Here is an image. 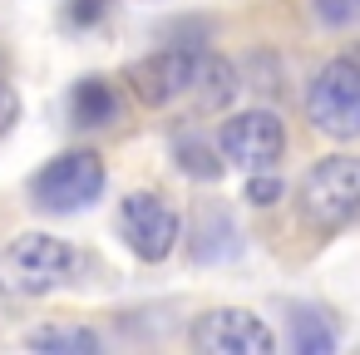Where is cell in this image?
Here are the masks:
<instances>
[{
	"label": "cell",
	"mask_w": 360,
	"mask_h": 355,
	"mask_svg": "<svg viewBox=\"0 0 360 355\" xmlns=\"http://www.w3.org/2000/svg\"><path fill=\"white\" fill-rule=\"evenodd\" d=\"M291 345L301 355H326V350H335V330H330V321H321V311H296Z\"/></svg>",
	"instance_id": "12"
},
{
	"label": "cell",
	"mask_w": 360,
	"mask_h": 355,
	"mask_svg": "<svg viewBox=\"0 0 360 355\" xmlns=\"http://www.w3.org/2000/svg\"><path fill=\"white\" fill-rule=\"evenodd\" d=\"M119 232H124V242H129L134 257L163 262L173 252V242L183 237V222H178V212L158 193H129L124 207H119Z\"/></svg>",
	"instance_id": "5"
},
{
	"label": "cell",
	"mask_w": 360,
	"mask_h": 355,
	"mask_svg": "<svg viewBox=\"0 0 360 355\" xmlns=\"http://www.w3.org/2000/svg\"><path fill=\"white\" fill-rule=\"evenodd\" d=\"M70 114H75L79 129L114 124V119H119V94L109 89V79H79L75 94H70Z\"/></svg>",
	"instance_id": "10"
},
{
	"label": "cell",
	"mask_w": 360,
	"mask_h": 355,
	"mask_svg": "<svg viewBox=\"0 0 360 355\" xmlns=\"http://www.w3.org/2000/svg\"><path fill=\"white\" fill-rule=\"evenodd\" d=\"M217 148H222V158H227V163L262 173V168H271V163L281 158V148H286V129H281V119H276V114L252 109V114H237V119H227V124H222Z\"/></svg>",
	"instance_id": "7"
},
{
	"label": "cell",
	"mask_w": 360,
	"mask_h": 355,
	"mask_svg": "<svg viewBox=\"0 0 360 355\" xmlns=\"http://www.w3.org/2000/svg\"><path fill=\"white\" fill-rule=\"evenodd\" d=\"M173 158H178V168L188 178H217L222 173V163L212 158V143H202V138H178L173 143Z\"/></svg>",
	"instance_id": "13"
},
{
	"label": "cell",
	"mask_w": 360,
	"mask_h": 355,
	"mask_svg": "<svg viewBox=\"0 0 360 355\" xmlns=\"http://www.w3.org/2000/svg\"><path fill=\"white\" fill-rule=\"evenodd\" d=\"M355 70H360V50H355Z\"/></svg>",
	"instance_id": "17"
},
{
	"label": "cell",
	"mask_w": 360,
	"mask_h": 355,
	"mask_svg": "<svg viewBox=\"0 0 360 355\" xmlns=\"http://www.w3.org/2000/svg\"><path fill=\"white\" fill-rule=\"evenodd\" d=\"M30 345L35 350H65V355H94L99 335L84 325H45V330H30Z\"/></svg>",
	"instance_id": "11"
},
{
	"label": "cell",
	"mask_w": 360,
	"mask_h": 355,
	"mask_svg": "<svg viewBox=\"0 0 360 355\" xmlns=\"http://www.w3.org/2000/svg\"><path fill=\"white\" fill-rule=\"evenodd\" d=\"M99 193H104V158H99V153H84V148L60 153V158L45 163V168L35 173V183H30V198H35V207H45V212H79V207H89Z\"/></svg>",
	"instance_id": "3"
},
{
	"label": "cell",
	"mask_w": 360,
	"mask_h": 355,
	"mask_svg": "<svg viewBox=\"0 0 360 355\" xmlns=\"http://www.w3.org/2000/svg\"><path fill=\"white\" fill-rule=\"evenodd\" d=\"M15 119H20V99H15V89L6 79H0V134H6Z\"/></svg>",
	"instance_id": "16"
},
{
	"label": "cell",
	"mask_w": 360,
	"mask_h": 355,
	"mask_svg": "<svg viewBox=\"0 0 360 355\" xmlns=\"http://www.w3.org/2000/svg\"><path fill=\"white\" fill-rule=\"evenodd\" d=\"M79 271H84V257L50 232H25L0 247V291L11 296H50L70 286Z\"/></svg>",
	"instance_id": "1"
},
{
	"label": "cell",
	"mask_w": 360,
	"mask_h": 355,
	"mask_svg": "<svg viewBox=\"0 0 360 355\" xmlns=\"http://www.w3.org/2000/svg\"><path fill=\"white\" fill-rule=\"evenodd\" d=\"M306 119L330 138H360V70H355V60H330L311 79Z\"/></svg>",
	"instance_id": "4"
},
{
	"label": "cell",
	"mask_w": 360,
	"mask_h": 355,
	"mask_svg": "<svg viewBox=\"0 0 360 355\" xmlns=\"http://www.w3.org/2000/svg\"><path fill=\"white\" fill-rule=\"evenodd\" d=\"M198 70H202V50L173 45V50H158V55L139 60V65L129 70V84H134V94H139L143 104L163 109V104H173V99H183V94L193 89Z\"/></svg>",
	"instance_id": "8"
},
{
	"label": "cell",
	"mask_w": 360,
	"mask_h": 355,
	"mask_svg": "<svg viewBox=\"0 0 360 355\" xmlns=\"http://www.w3.org/2000/svg\"><path fill=\"white\" fill-rule=\"evenodd\" d=\"M242 252V232H237V222H232V212L227 207H202L198 212V227H193V257L198 262H227V257H237Z\"/></svg>",
	"instance_id": "9"
},
{
	"label": "cell",
	"mask_w": 360,
	"mask_h": 355,
	"mask_svg": "<svg viewBox=\"0 0 360 355\" xmlns=\"http://www.w3.org/2000/svg\"><path fill=\"white\" fill-rule=\"evenodd\" d=\"M281 198V183L262 168V173H252V183H247V202H257V207H271Z\"/></svg>",
	"instance_id": "15"
},
{
	"label": "cell",
	"mask_w": 360,
	"mask_h": 355,
	"mask_svg": "<svg viewBox=\"0 0 360 355\" xmlns=\"http://www.w3.org/2000/svg\"><path fill=\"white\" fill-rule=\"evenodd\" d=\"M193 345L207 355H271L276 335L262 316L237 311V306H217V311L193 321Z\"/></svg>",
	"instance_id": "6"
},
{
	"label": "cell",
	"mask_w": 360,
	"mask_h": 355,
	"mask_svg": "<svg viewBox=\"0 0 360 355\" xmlns=\"http://www.w3.org/2000/svg\"><path fill=\"white\" fill-rule=\"evenodd\" d=\"M296 207L306 217V227L316 232H340L360 217V158L350 153H330L321 158L301 188H296Z\"/></svg>",
	"instance_id": "2"
},
{
	"label": "cell",
	"mask_w": 360,
	"mask_h": 355,
	"mask_svg": "<svg viewBox=\"0 0 360 355\" xmlns=\"http://www.w3.org/2000/svg\"><path fill=\"white\" fill-rule=\"evenodd\" d=\"M316 20L340 30V25H355L360 20V0H316Z\"/></svg>",
	"instance_id": "14"
}]
</instances>
